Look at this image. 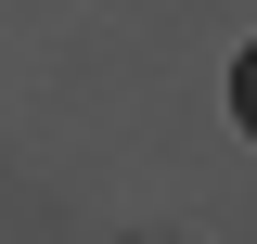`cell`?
Here are the masks:
<instances>
[{
    "mask_svg": "<svg viewBox=\"0 0 257 244\" xmlns=\"http://www.w3.org/2000/svg\"><path fill=\"white\" fill-rule=\"evenodd\" d=\"M231 116H244V142H257V52L231 64Z\"/></svg>",
    "mask_w": 257,
    "mask_h": 244,
    "instance_id": "6da1fadb",
    "label": "cell"
}]
</instances>
